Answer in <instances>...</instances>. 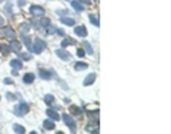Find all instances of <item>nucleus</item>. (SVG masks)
<instances>
[{
  "mask_svg": "<svg viewBox=\"0 0 171 134\" xmlns=\"http://www.w3.org/2000/svg\"><path fill=\"white\" fill-rule=\"evenodd\" d=\"M1 33H3L6 37H9V39H14V36H16V33H14V30H13L12 27H3Z\"/></svg>",
  "mask_w": 171,
  "mask_h": 134,
  "instance_id": "nucleus-10",
  "label": "nucleus"
},
{
  "mask_svg": "<svg viewBox=\"0 0 171 134\" xmlns=\"http://www.w3.org/2000/svg\"><path fill=\"white\" fill-rule=\"evenodd\" d=\"M83 46H84V49H86L84 51H86L87 54H93V53H94L93 47H91V44H90L89 42H86V40H84V42H83Z\"/></svg>",
  "mask_w": 171,
  "mask_h": 134,
  "instance_id": "nucleus-23",
  "label": "nucleus"
},
{
  "mask_svg": "<svg viewBox=\"0 0 171 134\" xmlns=\"http://www.w3.org/2000/svg\"><path fill=\"white\" fill-rule=\"evenodd\" d=\"M46 114L49 116L51 120H54V121H57V120H60V116H59V113L56 111L54 109H47L46 110Z\"/></svg>",
  "mask_w": 171,
  "mask_h": 134,
  "instance_id": "nucleus-13",
  "label": "nucleus"
},
{
  "mask_svg": "<svg viewBox=\"0 0 171 134\" xmlns=\"http://www.w3.org/2000/svg\"><path fill=\"white\" fill-rule=\"evenodd\" d=\"M56 33L60 34V36H64V30H60V29H56Z\"/></svg>",
  "mask_w": 171,
  "mask_h": 134,
  "instance_id": "nucleus-36",
  "label": "nucleus"
},
{
  "mask_svg": "<svg viewBox=\"0 0 171 134\" xmlns=\"http://www.w3.org/2000/svg\"><path fill=\"white\" fill-rule=\"evenodd\" d=\"M26 3H27V1H26V0H19V1H17V4H19V6H20V7H23V6H25Z\"/></svg>",
  "mask_w": 171,
  "mask_h": 134,
  "instance_id": "nucleus-35",
  "label": "nucleus"
},
{
  "mask_svg": "<svg viewBox=\"0 0 171 134\" xmlns=\"http://www.w3.org/2000/svg\"><path fill=\"white\" fill-rule=\"evenodd\" d=\"M89 19H90V22H91V24H94L96 27H98V26H100V22H98V17L96 16V14H89Z\"/></svg>",
  "mask_w": 171,
  "mask_h": 134,
  "instance_id": "nucleus-26",
  "label": "nucleus"
},
{
  "mask_svg": "<svg viewBox=\"0 0 171 134\" xmlns=\"http://www.w3.org/2000/svg\"><path fill=\"white\" fill-rule=\"evenodd\" d=\"M4 12H6V14L12 16V14H13V4H12V3H7V4L4 6Z\"/></svg>",
  "mask_w": 171,
  "mask_h": 134,
  "instance_id": "nucleus-28",
  "label": "nucleus"
},
{
  "mask_svg": "<svg viewBox=\"0 0 171 134\" xmlns=\"http://www.w3.org/2000/svg\"><path fill=\"white\" fill-rule=\"evenodd\" d=\"M89 67V64L86 62H76L74 63V70L76 71H81V70H86Z\"/></svg>",
  "mask_w": 171,
  "mask_h": 134,
  "instance_id": "nucleus-17",
  "label": "nucleus"
},
{
  "mask_svg": "<svg viewBox=\"0 0 171 134\" xmlns=\"http://www.w3.org/2000/svg\"><path fill=\"white\" fill-rule=\"evenodd\" d=\"M0 50H1L3 54H9V53H10V47L7 44H1L0 46Z\"/></svg>",
  "mask_w": 171,
  "mask_h": 134,
  "instance_id": "nucleus-30",
  "label": "nucleus"
},
{
  "mask_svg": "<svg viewBox=\"0 0 171 134\" xmlns=\"http://www.w3.org/2000/svg\"><path fill=\"white\" fill-rule=\"evenodd\" d=\"M16 54L19 56V59H20V60H25V62H29V60H31V57H33V56H31L30 53H20V51H19V53H16Z\"/></svg>",
  "mask_w": 171,
  "mask_h": 134,
  "instance_id": "nucleus-21",
  "label": "nucleus"
},
{
  "mask_svg": "<svg viewBox=\"0 0 171 134\" xmlns=\"http://www.w3.org/2000/svg\"><path fill=\"white\" fill-rule=\"evenodd\" d=\"M81 4H84V6H91L93 4V0H78Z\"/></svg>",
  "mask_w": 171,
  "mask_h": 134,
  "instance_id": "nucleus-32",
  "label": "nucleus"
},
{
  "mask_svg": "<svg viewBox=\"0 0 171 134\" xmlns=\"http://www.w3.org/2000/svg\"><path fill=\"white\" fill-rule=\"evenodd\" d=\"M6 97H7L9 100H16V98H17V97H16L13 93H7V94H6Z\"/></svg>",
  "mask_w": 171,
  "mask_h": 134,
  "instance_id": "nucleus-34",
  "label": "nucleus"
},
{
  "mask_svg": "<svg viewBox=\"0 0 171 134\" xmlns=\"http://www.w3.org/2000/svg\"><path fill=\"white\" fill-rule=\"evenodd\" d=\"M96 77H97V76H96V73H90V74H89V76L83 80V84H84V86H91V84L94 83Z\"/></svg>",
  "mask_w": 171,
  "mask_h": 134,
  "instance_id": "nucleus-9",
  "label": "nucleus"
},
{
  "mask_svg": "<svg viewBox=\"0 0 171 134\" xmlns=\"http://www.w3.org/2000/svg\"><path fill=\"white\" fill-rule=\"evenodd\" d=\"M44 49H46V42L42 40V39H39V37H36V39H34V44H33L31 53H42Z\"/></svg>",
  "mask_w": 171,
  "mask_h": 134,
  "instance_id": "nucleus-3",
  "label": "nucleus"
},
{
  "mask_svg": "<svg viewBox=\"0 0 171 134\" xmlns=\"http://www.w3.org/2000/svg\"><path fill=\"white\" fill-rule=\"evenodd\" d=\"M3 24H4V19L0 16V26H3Z\"/></svg>",
  "mask_w": 171,
  "mask_h": 134,
  "instance_id": "nucleus-39",
  "label": "nucleus"
},
{
  "mask_svg": "<svg viewBox=\"0 0 171 134\" xmlns=\"http://www.w3.org/2000/svg\"><path fill=\"white\" fill-rule=\"evenodd\" d=\"M56 54L63 60V62H69L70 60V54L66 51V50H63V49H59V50H56Z\"/></svg>",
  "mask_w": 171,
  "mask_h": 134,
  "instance_id": "nucleus-8",
  "label": "nucleus"
},
{
  "mask_svg": "<svg viewBox=\"0 0 171 134\" xmlns=\"http://www.w3.org/2000/svg\"><path fill=\"white\" fill-rule=\"evenodd\" d=\"M54 127H56L54 120L47 118V120H44V121H43V129H44V130H54Z\"/></svg>",
  "mask_w": 171,
  "mask_h": 134,
  "instance_id": "nucleus-12",
  "label": "nucleus"
},
{
  "mask_svg": "<svg viewBox=\"0 0 171 134\" xmlns=\"http://www.w3.org/2000/svg\"><path fill=\"white\" fill-rule=\"evenodd\" d=\"M9 47H10V51H14V53H19V51L22 50V43L13 39V40L10 42V44H9Z\"/></svg>",
  "mask_w": 171,
  "mask_h": 134,
  "instance_id": "nucleus-7",
  "label": "nucleus"
},
{
  "mask_svg": "<svg viewBox=\"0 0 171 134\" xmlns=\"http://www.w3.org/2000/svg\"><path fill=\"white\" fill-rule=\"evenodd\" d=\"M63 121H64V124L70 129V131L72 133H76V121H74V118L72 117V114H67V113H64L63 114Z\"/></svg>",
  "mask_w": 171,
  "mask_h": 134,
  "instance_id": "nucleus-2",
  "label": "nucleus"
},
{
  "mask_svg": "<svg viewBox=\"0 0 171 134\" xmlns=\"http://www.w3.org/2000/svg\"><path fill=\"white\" fill-rule=\"evenodd\" d=\"M83 113V110L80 109V107H77V106H72L70 107V114L72 116H78V114H81Z\"/></svg>",
  "mask_w": 171,
  "mask_h": 134,
  "instance_id": "nucleus-24",
  "label": "nucleus"
},
{
  "mask_svg": "<svg viewBox=\"0 0 171 134\" xmlns=\"http://www.w3.org/2000/svg\"><path fill=\"white\" fill-rule=\"evenodd\" d=\"M29 104L25 103V101H22V103H19L17 106H14V109H13V113L16 114V116H19V117H23L26 116L27 113H29Z\"/></svg>",
  "mask_w": 171,
  "mask_h": 134,
  "instance_id": "nucleus-1",
  "label": "nucleus"
},
{
  "mask_svg": "<svg viewBox=\"0 0 171 134\" xmlns=\"http://www.w3.org/2000/svg\"><path fill=\"white\" fill-rule=\"evenodd\" d=\"M39 27H47V26H50L51 24V20H50L49 17H40V20H39Z\"/></svg>",
  "mask_w": 171,
  "mask_h": 134,
  "instance_id": "nucleus-20",
  "label": "nucleus"
},
{
  "mask_svg": "<svg viewBox=\"0 0 171 134\" xmlns=\"http://www.w3.org/2000/svg\"><path fill=\"white\" fill-rule=\"evenodd\" d=\"M29 30H30V23L29 22H23L19 24V31H20L22 34H27Z\"/></svg>",
  "mask_w": 171,
  "mask_h": 134,
  "instance_id": "nucleus-11",
  "label": "nucleus"
},
{
  "mask_svg": "<svg viewBox=\"0 0 171 134\" xmlns=\"http://www.w3.org/2000/svg\"><path fill=\"white\" fill-rule=\"evenodd\" d=\"M3 83H4V84H7V86H12V84H13V80L7 77V79H4V80H3Z\"/></svg>",
  "mask_w": 171,
  "mask_h": 134,
  "instance_id": "nucleus-33",
  "label": "nucleus"
},
{
  "mask_svg": "<svg viewBox=\"0 0 171 134\" xmlns=\"http://www.w3.org/2000/svg\"><path fill=\"white\" fill-rule=\"evenodd\" d=\"M44 103H46L47 106H51V104L54 103V97H53L51 94H46V96H44Z\"/></svg>",
  "mask_w": 171,
  "mask_h": 134,
  "instance_id": "nucleus-27",
  "label": "nucleus"
},
{
  "mask_svg": "<svg viewBox=\"0 0 171 134\" xmlns=\"http://www.w3.org/2000/svg\"><path fill=\"white\" fill-rule=\"evenodd\" d=\"M72 7H73L76 12H78V13H81V12L84 10V4H81L78 0H73V1H72Z\"/></svg>",
  "mask_w": 171,
  "mask_h": 134,
  "instance_id": "nucleus-14",
  "label": "nucleus"
},
{
  "mask_svg": "<svg viewBox=\"0 0 171 134\" xmlns=\"http://www.w3.org/2000/svg\"><path fill=\"white\" fill-rule=\"evenodd\" d=\"M74 34L76 36H78V37H86L87 36V29H86V26H76L74 27Z\"/></svg>",
  "mask_w": 171,
  "mask_h": 134,
  "instance_id": "nucleus-6",
  "label": "nucleus"
},
{
  "mask_svg": "<svg viewBox=\"0 0 171 134\" xmlns=\"http://www.w3.org/2000/svg\"><path fill=\"white\" fill-rule=\"evenodd\" d=\"M23 81H25V84H31L34 81V74L33 73H26L23 76Z\"/></svg>",
  "mask_w": 171,
  "mask_h": 134,
  "instance_id": "nucleus-18",
  "label": "nucleus"
},
{
  "mask_svg": "<svg viewBox=\"0 0 171 134\" xmlns=\"http://www.w3.org/2000/svg\"><path fill=\"white\" fill-rule=\"evenodd\" d=\"M1 1H4V0H0V3H1Z\"/></svg>",
  "mask_w": 171,
  "mask_h": 134,
  "instance_id": "nucleus-40",
  "label": "nucleus"
},
{
  "mask_svg": "<svg viewBox=\"0 0 171 134\" xmlns=\"http://www.w3.org/2000/svg\"><path fill=\"white\" fill-rule=\"evenodd\" d=\"M10 66L13 68H16V70H20L23 67V62L20 59H13V60H10Z\"/></svg>",
  "mask_w": 171,
  "mask_h": 134,
  "instance_id": "nucleus-16",
  "label": "nucleus"
},
{
  "mask_svg": "<svg viewBox=\"0 0 171 134\" xmlns=\"http://www.w3.org/2000/svg\"><path fill=\"white\" fill-rule=\"evenodd\" d=\"M86 131H87V133H98V126L97 124H96V126H90V124H89V126L86 127Z\"/></svg>",
  "mask_w": 171,
  "mask_h": 134,
  "instance_id": "nucleus-29",
  "label": "nucleus"
},
{
  "mask_svg": "<svg viewBox=\"0 0 171 134\" xmlns=\"http://www.w3.org/2000/svg\"><path fill=\"white\" fill-rule=\"evenodd\" d=\"M12 76H17V70H16V68L12 70Z\"/></svg>",
  "mask_w": 171,
  "mask_h": 134,
  "instance_id": "nucleus-38",
  "label": "nucleus"
},
{
  "mask_svg": "<svg viewBox=\"0 0 171 134\" xmlns=\"http://www.w3.org/2000/svg\"><path fill=\"white\" fill-rule=\"evenodd\" d=\"M29 12H30V14L34 16V17H42V16H44V9H43L42 6H37V4H31V6L29 7Z\"/></svg>",
  "mask_w": 171,
  "mask_h": 134,
  "instance_id": "nucleus-4",
  "label": "nucleus"
},
{
  "mask_svg": "<svg viewBox=\"0 0 171 134\" xmlns=\"http://www.w3.org/2000/svg\"><path fill=\"white\" fill-rule=\"evenodd\" d=\"M13 130H14V133H19V134L26 133V129L23 126H20V124H14L13 126Z\"/></svg>",
  "mask_w": 171,
  "mask_h": 134,
  "instance_id": "nucleus-25",
  "label": "nucleus"
},
{
  "mask_svg": "<svg viewBox=\"0 0 171 134\" xmlns=\"http://www.w3.org/2000/svg\"><path fill=\"white\" fill-rule=\"evenodd\" d=\"M39 76H40V79H43V80H50V79H51V77H54L56 74H54V71H53V70L40 68V70H39Z\"/></svg>",
  "mask_w": 171,
  "mask_h": 134,
  "instance_id": "nucleus-5",
  "label": "nucleus"
},
{
  "mask_svg": "<svg viewBox=\"0 0 171 134\" xmlns=\"http://www.w3.org/2000/svg\"><path fill=\"white\" fill-rule=\"evenodd\" d=\"M77 56H78V57H84V56H86L84 49H77Z\"/></svg>",
  "mask_w": 171,
  "mask_h": 134,
  "instance_id": "nucleus-31",
  "label": "nucleus"
},
{
  "mask_svg": "<svg viewBox=\"0 0 171 134\" xmlns=\"http://www.w3.org/2000/svg\"><path fill=\"white\" fill-rule=\"evenodd\" d=\"M60 22L63 23V24H66V26H74V19L72 17H67V16H61L60 17Z\"/></svg>",
  "mask_w": 171,
  "mask_h": 134,
  "instance_id": "nucleus-19",
  "label": "nucleus"
},
{
  "mask_svg": "<svg viewBox=\"0 0 171 134\" xmlns=\"http://www.w3.org/2000/svg\"><path fill=\"white\" fill-rule=\"evenodd\" d=\"M74 42H76L74 39H69V37H66V39H63V40H61V47H63V49H66L67 46L74 44Z\"/></svg>",
  "mask_w": 171,
  "mask_h": 134,
  "instance_id": "nucleus-22",
  "label": "nucleus"
},
{
  "mask_svg": "<svg viewBox=\"0 0 171 134\" xmlns=\"http://www.w3.org/2000/svg\"><path fill=\"white\" fill-rule=\"evenodd\" d=\"M67 12L66 10H57V14H66Z\"/></svg>",
  "mask_w": 171,
  "mask_h": 134,
  "instance_id": "nucleus-37",
  "label": "nucleus"
},
{
  "mask_svg": "<svg viewBox=\"0 0 171 134\" xmlns=\"http://www.w3.org/2000/svg\"><path fill=\"white\" fill-rule=\"evenodd\" d=\"M23 43L26 44L27 50H29V53H31V50H33V42H31V39H30L29 36L23 34Z\"/></svg>",
  "mask_w": 171,
  "mask_h": 134,
  "instance_id": "nucleus-15",
  "label": "nucleus"
}]
</instances>
